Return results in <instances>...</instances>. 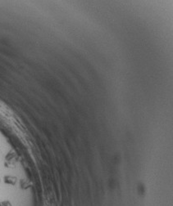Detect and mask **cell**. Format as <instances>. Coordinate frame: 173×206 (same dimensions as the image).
I'll return each instance as SVG.
<instances>
[{"label": "cell", "instance_id": "cell-1", "mask_svg": "<svg viewBox=\"0 0 173 206\" xmlns=\"http://www.w3.org/2000/svg\"><path fill=\"white\" fill-rule=\"evenodd\" d=\"M0 206H12L9 201H1Z\"/></svg>", "mask_w": 173, "mask_h": 206}]
</instances>
